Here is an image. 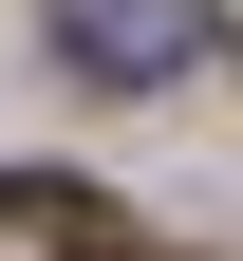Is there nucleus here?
<instances>
[{
    "label": "nucleus",
    "mask_w": 243,
    "mask_h": 261,
    "mask_svg": "<svg viewBox=\"0 0 243 261\" xmlns=\"http://www.w3.org/2000/svg\"><path fill=\"white\" fill-rule=\"evenodd\" d=\"M0 261H131V224L94 187H0Z\"/></svg>",
    "instance_id": "f03ea898"
},
{
    "label": "nucleus",
    "mask_w": 243,
    "mask_h": 261,
    "mask_svg": "<svg viewBox=\"0 0 243 261\" xmlns=\"http://www.w3.org/2000/svg\"><path fill=\"white\" fill-rule=\"evenodd\" d=\"M56 56L94 93H168V75L225 56V0H56Z\"/></svg>",
    "instance_id": "f257e3e1"
}]
</instances>
